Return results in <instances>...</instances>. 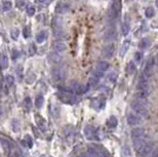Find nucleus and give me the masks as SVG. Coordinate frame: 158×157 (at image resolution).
Instances as JSON below:
<instances>
[{
  "instance_id": "1",
  "label": "nucleus",
  "mask_w": 158,
  "mask_h": 157,
  "mask_svg": "<svg viewBox=\"0 0 158 157\" xmlns=\"http://www.w3.org/2000/svg\"><path fill=\"white\" fill-rule=\"evenodd\" d=\"M121 10V1L120 0H114L111 5V8L108 13V17L110 20H116L118 18Z\"/></svg>"
},
{
  "instance_id": "2",
  "label": "nucleus",
  "mask_w": 158,
  "mask_h": 157,
  "mask_svg": "<svg viewBox=\"0 0 158 157\" xmlns=\"http://www.w3.org/2000/svg\"><path fill=\"white\" fill-rule=\"evenodd\" d=\"M131 109L134 110L136 114H138L141 117H146L148 115V110L146 109L145 105L137 100L131 102Z\"/></svg>"
},
{
  "instance_id": "3",
  "label": "nucleus",
  "mask_w": 158,
  "mask_h": 157,
  "mask_svg": "<svg viewBox=\"0 0 158 157\" xmlns=\"http://www.w3.org/2000/svg\"><path fill=\"white\" fill-rule=\"evenodd\" d=\"M149 89H150V85H149V82H148V78L143 74V75L139 78L138 91H144V92H146V94H149Z\"/></svg>"
},
{
  "instance_id": "4",
  "label": "nucleus",
  "mask_w": 158,
  "mask_h": 157,
  "mask_svg": "<svg viewBox=\"0 0 158 157\" xmlns=\"http://www.w3.org/2000/svg\"><path fill=\"white\" fill-rule=\"evenodd\" d=\"M154 151V144H153L152 141H149L145 146H143L139 150V153H140L141 156L143 157H149L151 155V153Z\"/></svg>"
},
{
  "instance_id": "5",
  "label": "nucleus",
  "mask_w": 158,
  "mask_h": 157,
  "mask_svg": "<svg viewBox=\"0 0 158 157\" xmlns=\"http://www.w3.org/2000/svg\"><path fill=\"white\" fill-rule=\"evenodd\" d=\"M87 89L88 86H84V85H82L77 81H73L71 84V91L75 94H83L87 91Z\"/></svg>"
},
{
  "instance_id": "6",
  "label": "nucleus",
  "mask_w": 158,
  "mask_h": 157,
  "mask_svg": "<svg viewBox=\"0 0 158 157\" xmlns=\"http://www.w3.org/2000/svg\"><path fill=\"white\" fill-rule=\"evenodd\" d=\"M52 77L55 81H62L66 77V71L64 67H57L52 70Z\"/></svg>"
},
{
  "instance_id": "7",
  "label": "nucleus",
  "mask_w": 158,
  "mask_h": 157,
  "mask_svg": "<svg viewBox=\"0 0 158 157\" xmlns=\"http://www.w3.org/2000/svg\"><path fill=\"white\" fill-rule=\"evenodd\" d=\"M84 135L86 137L87 140L92 141V140H99L97 139V129L94 128L92 125H86L84 128Z\"/></svg>"
},
{
  "instance_id": "8",
  "label": "nucleus",
  "mask_w": 158,
  "mask_h": 157,
  "mask_svg": "<svg viewBox=\"0 0 158 157\" xmlns=\"http://www.w3.org/2000/svg\"><path fill=\"white\" fill-rule=\"evenodd\" d=\"M154 66H155V60L154 57H150L149 61L147 62L145 67V70H144V75L147 78L151 77L154 73Z\"/></svg>"
},
{
  "instance_id": "9",
  "label": "nucleus",
  "mask_w": 158,
  "mask_h": 157,
  "mask_svg": "<svg viewBox=\"0 0 158 157\" xmlns=\"http://www.w3.org/2000/svg\"><path fill=\"white\" fill-rule=\"evenodd\" d=\"M58 97H59V99L62 102L67 103V104H73V103H75V101H76L73 94H69V92H66V91H60L59 94H58Z\"/></svg>"
},
{
  "instance_id": "10",
  "label": "nucleus",
  "mask_w": 158,
  "mask_h": 157,
  "mask_svg": "<svg viewBox=\"0 0 158 157\" xmlns=\"http://www.w3.org/2000/svg\"><path fill=\"white\" fill-rule=\"evenodd\" d=\"M114 52H115V46L114 44L110 43V44H107L104 46L103 50H102V55H103L105 59H110V57H112V55H114Z\"/></svg>"
},
{
  "instance_id": "11",
  "label": "nucleus",
  "mask_w": 158,
  "mask_h": 157,
  "mask_svg": "<svg viewBox=\"0 0 158 157\" xmlns=\"http://www.w3.org/2000/svg\"><path fill=\"white\" fill-rule=\"evenodd\" d=\"M149 141H150V139L148 138L146 135L144 136V137L134 139V148H136L137 151H139V150H140L143 146H145Z\"/></svg>"
},
{
  "instance_id": "12",
  "label": "nucleus",
  "mask_w": 158,
  "mask_h": 157,
  "mask_svg": "<svg viewBox=\"0 0 158 157\" xmlns=\"http://www.w3.org/2000/svg\"><path fill=\"white\" fill-rule=\"evenodd\" d=\"M71 5L68 3V2H63L60 1L59 3L55 6V13H66L70 10Z\"/></svg>"
},
{
  "instance_id": "13",
  "label": "nucleus",
  "mask_w": 158,
  "mask_h": 157,
  "mask_svg": "<svg viewBox=\"0 0 158 157\" xmlns=\"http://www.w3.org/2000/svg\"><path fill=\"white\" fill-rule=\"evenodd\" d=\"M62 55L60 52H50L49 55H48L47 57V60L48 62H49L50 64H53V65H57V64H60L62 62Z\"/></svg>"
},
{
  "instance_id": "14",
  "label": "nucleus",
  "mask_w": 158,
  "mask_h": 157,
  "mask_svg": "<svg viewBox=\"0 0 158 157\" xmlns=\"http://www.w3.org/2000/svg\"><path fill=\"white\" fill-rule=\"evenodd\" d=\"M116 37H117V32H116V29H114V28H111V29H108L106 31L104 38H105L106 41H113Z\"/></svg>"
},
{
  "instance_id": "15",
  "label": "nucleus",
  "mask_w": 158,
  "mask_h": 157,
  "mask_svg": "<svg viewBox=\"0 0 158 157\" xmlns=\"http://www.w3.org/2000/svg\"><path fill=\"white\" fill-rule=\"evenodd\" d=\"M127 122H128L129 125H132V126L138 125L141 122V118L134 114H128V116H127Z\"/></svg>"
},
{
  "instance_id": "16",
  "label": "nucleus",
  "mask_w": 158,
  "mask_h": 157,
  "mask_svg": "<svg viewBox=\"0 0 158 157\" xmlns=\"http://www.w3.org/2000/svg\"><path fill=\"white\" fill-rule=\"evenodd\" d=\"M52 49L58 52H64L66 49V45L62 41H55V42H52Z\"/></svg>"
},
{
  "instance_id": "17",
  "label": "nucleus",
  "mask_w": 158,
  "mask_h": 157,
  "mask_svg": "<svg viewBox=\"0 0 158 157\" xmlns=\"http://www.w3.org/2000/svg\"><path fill=\"white\" fill-rule=\"evenodd\" d=\"M104 105H105V101H104L103 99H101V98H96V99H94V100L92 101V106L97 110L103 108Z\"/></svg>"
},
{
  "instance_id": "18",
  "label": "nucleus",
  "mask_w": 158,
  "mask_h": 157,
  "mask_svg": "<svg viewBox=\"0 0 158 157\" xmlns=\"http://www.w3.org/2000/svg\"><path fill=\"white\" fill-rule=\"evenodd\" d=\"M144 136H145V130L142 128H137L131 130V137L134 139H138V138L144 137Z\"/></svg>"
},
{
  "instance_id": "19",
  "label": "nucleus",
  "mask_w": 158,
  "mask_h": 157,
  "mask_svg": "<svg viewBox=\"0 0 158 157\" xmlns=\"http://www.w3.org/2000/svg\"><path fill=\"white\" fill-rule=\"evenodd\" d=\"M1 146L3 148V150L5 152H10V150L13 149V144L9 142L8 140H5V139H1Z\"/></svg>"
},
{
  "instance_id": "20",
  "label": "nucleus",
  "mask_w": 158,
  "mask_h": 157,
  "mask_svg": "<svg viewBox=\"0 0 158 157\" xmlns=\"http://www.w3.org/2000/svg\"><path fill=\"white\" fill-rule=\"evenodd\" d=\"M129 45H131V41L129 40H125L124 42H123V44L121 45V48H120V52H119L120 57H123V55L126 54V52L129 48Z\"/></svg>"
},
{
  "instance_id": "21",
  "label": "nucleus",
  "mask_w": 158,
  "mask_h": 157,
  "mask_svg": "<svg viewBox=\"0 0 158 157\" xmlns=\"http://www.w3.org/2000/svg\"><path fill=\"white\" fill-rule=\"evenodd\" d=\"M62 26H63V21H62V18H59V17H55V18H53V20H52V28H53V30H55V29H62Z\"/></svg>"
},
{
  "instance_id": "22",
  "label": "nucleus",
  "mask_w": 158,
  "mask_h": 157,
  "mask_svg": "<svg viewBox=\"0 0 158 157\" xmlns=\"http://www.w3.org/2000/svg\"><path fill=\"white\" fill-rule=\"evenodd\" d=\"M97 69L100 71H102V72H105L109 69V63L106 61H101L97 63Z\"/></svg>"
},
{
  "instance_id": "23",
  "label": "nucleus",
  "mask_w": 158,
  "mask_h": 157,
  "mask_svg": "<svg viewBox=\"0 0 158 157\" xmlns=\"http://www.w3.org/2000/svg\"><path fill=\"white\" fill-rule=\"evenodd\" d=\"M46 37H47V32L42 30V31H40L36 35V41H37V42H39V43H42L43 41L46 39Z\"/></svg>"
},
{
  "instance_id": "24",
  "label": "nucleus",
  "mask_w": 158,
  "mask_h": 157,
  "mask_svg": "<svg viewBox=\"0 0 158 157\" xmlns=\"http://www.w3.org/2000/svg\"><path fill=\"white\" fill-rule=\"evenodd\" d=\"M99 80H100V78H97L96 77V76H94V75H92L89 77V79H88V88L89 87H95L96 85L99 83Z\"/></svg>"
},
{
  "instance_id": "25",
  "label": "nucleus",
  "mask_w": 158,
  "mask_h": 157,
  "mask_svg": "<svg viewBox=\"0 0 158 157\" xmlns=\"http://www.w3.org/2000/svg\"><path fill=\"white\" fill-rule=\"evenodd\" d=\"M107 126L110 128H114L117 126V118L115 116H111L107 121Z\"/></svg>"
},
{
  "instance_id": "26",
  "label": "nucleus",
  "mask_w": 158,
  "mask_h": 157,
  "mask_svg": "<svg viewBox=\"0 0 158 157\" xmlns=\"http://www.w3.org/2000/svg\"><path fill=\"white\" fill-rule=\"evenodd\" d=\"M35 120L37 122V125H38V128L40 129H42V130H44V129H45V123H44V119L42 118V117L39 116V115H36Z\"/></svg>"
},
{
  "instance_id": "27",
  "label": "nucleus",
  "mask_w": 158,
  "mask_h": 157,
  "mask_svg": "<svg viewBox=\"0 0 158 157\" xmlns=\"http://www.w3.org/2000/svg\"><path fill=\"white\" fill-rule=\"evenodd\" d=\"M0 63H1V67L3 70L6 69L8 67V57L5 55H2L1 57H0Z\"/></svg>"
},
{
  "instance_id": "28",
  "label": "nucleus",
  "mask_w": 158,
  "mask_h": 157,
  "mask_svg": "<svg viewBox=\"0 0 158 157\" xmlns=\"http://www.w3.org/2000/svg\"><path fill=\"white\" fill-rule=\"evenodd\" d=\"M11 7H13V3H11L9 0H5V1L2 2V10L3 11L10 10Z\"/></svg>"
},
{
  "instance_id": "29",
  "label": "nucleus",
  "mask_w": 158,
  "mask_h": 157,
  "mask_svg": "<svg viewBox=\"0 0 158 157\" xmlns=\"http://www.w3.org/2000/svg\"><path fill=\"white\" fill-rule=\"evenodd\" d=\"M149 45H150V40H149V39H148V38H143L140 41L139 47L142 48V49H145V48H147Z\"/></svg>"
},
{
  "instance_id": "30",
  "label": "nucleus",
  "mask_w": 158,
  "mask_h": 157,
  "mask_svg": "<svg viewBox=\"0 0 158 157\" xmlns=\"http://www.w3.org/2000/svg\"><path fill=\"white\" fill-rule=\"evenodd\" d=\"M126 71L127 73L129 74V75H131V74H134L136 72V65H134L132 62H129L128 65H127V68H126Z\"/></svg>"
},
{
  "instance_id": "31",
  "label": "nucleus",
  "mask_w": 158,
  "mask_h": 157,
  "mask_svg": "<svg viewBox=\"0 0 158 157\" xmlns=\"http://www.w3.org/2000/svg\"><path fill=\"white\" fill-rule=\"evenodd\" d=\"M43 103H44V98L42 96H38L36 98V100H35V106L37 108H41L42 107V105H43Z\"/></svg>"
},
{
  "instance_id": "32",
  "label": "nucleus",
  "mask_w": 158,
  "mask_h": 157,
  "mask_svg": "<svg viewBox=\"0 0 158 157\" xmlns=\"http://www.w3.org/2000/svg\"><path fill=\"white\" fill-rule=\"evenodd\" d=\"M4 81H5V84L7 86H11L13 84V82H15V78L11 75H6L5 78H4Z\"/></svg>"
},
{
  "instance_id": "33",
  "label": "nucleus",
  "mask_w": 158,
  "mask_h": 157,
  "mask_svg": "<svg viewBox=\"0 0 158 157\" xmlns=\"http://www.w3.org/2000/svg\"><path fill=\"white\" fill-rule=\"evenodd\" d=\"M131 151L128 147H124L121 150V157H131Z\"/></svg>"
},
{
  "instance_id": "34",
  "label": "nucleus",
  "mask_w": 158,
  "mask_h": 157,
  "mask_svg": "<svg viewBox=\"0 0 158 157\" xmlns=\"http://www.w3.org/2000/svg\"><path fill=\"white\" fill-rule=\"evenodd\" d=\"M53 33H55V37H59V38H62V37H66V33L63 29H55L53 30Z\"/></svg>"
},
{
  "instance_id": "35",
  "label": "nucleus",
  "mask_w": 158,
  "mask_h": 157,
  "mask_svg": "<svg viewBox=\"0 0 158 157\" xmlns=\"http://www.w3.org/2000/svg\"><path fill=\"white\" fill-rule=\"evenodd\" d=\"M145 15H146V17L147 18H153L154 17V15H155V10H154V8L153 7H148L147 9H146V11H145Z\"/></svg>"
},
{
  "instance_id": "36",
  "label": "nucleus",
  "mask_w": 158,
  "mask_h": 157,
  "mask_svg": "<svg viewBox=\"0 0 158 157\" xmlns=\"http://www.w3.org/2000/svg\"><path fill=\"white\" fill-rule=\"evenodd\" d=\"M26 13L29 17H33V15H35V7H34L33 5H28L27 9H26Z\"/></svg>"
},
{
  "instance_id": "37",
  "label": "nucleus",
  "mask_w": 158,
  "mask_h": 157,
  "mask_svg": "<svg viewBox=\"0 0 158 157\" xmlns=\"http://www.w3.org/2000/svg\"><path fill=\"white\" fill-rule=\"evenodd\" d=\"M10 35H11V38H13V40H17V39L18 38V35H20V30L17 29V28L13 29L10 32Z\"/></svg>"
},
{
  "instance_id": "38",
  "label": "nucleus",
  "mask_w": 158,
  "mask_h": 157,
  "mask_svg": "<svg viewBox=\"0 0 158 157\" xmlns=\"http://www.w3.org/2000/svg\"><path fill=\"white\" fill-rule=\"evenodd\" d=\"M30 35H31V29L29 26H25L24 30H23V36L24 38H29Z\"/></svg>"
},
{
  "instance_id": "39",
  "label": "nucleus",
  "mask_w": 158,
  "mask_h": 157,
  "mask_svg": "<svg viewBox=\"0 0 158 157\" xmlns=\"http://www.w3.org/2000/svg\"><path fill=\"white\" fill-rule=\"evenodd\" d=\"M36 45L34 44V43H31V44L29 45V48H28V52H29V55H34L36 54Z\"/></svg>"
},
{
  "instance_id": "40",
  "label": "nucleus",
  "mask_w": 158,
  "mask_h": 157,
  "mask_svg": "<svg viewBox=\"0 0 158 157\" xmlns=\"http://www.w3.org/2000/svg\"><path fill=\"white\" fill-rule=\"evenodd\" d=\"M121 30H122L123 35H127V34H128V32H129V25L127 24V23H123L122 27H121Z\"/></svg>"
},
{
  "instance_id": "41",
  "label": "nucleus",
  "mask_w": 158,
  "mask_h": 157,
  "mask_svg": "<svg viewBox=\"0 0 158 157\" xmlns=\"http://www.w3.org/2000/svg\"><path fill=\"white\" fill-rule=\"evenodd\" d=\"M53 1V0H37V2H38L39 5L41 6H47L49 5L50 3Z\"/></svg>"
},
{
  "instance_id": "42",
  "label": "nucleus",
  "mask_w": 158,
  "mask_h": 157,
  "mask_svg": "<svg viewBox=\"0 0 158 157\" xmlns=\"http://www.w3.org/2000/svg\"><path fill=\"white\" fill-rule=\"evenodd\" d=\"M107 78H108V79L110 80L111 82H115L116 81V78H117V74H116L115 72H111L110 74H108Z\"/></svg>"
},
{
  "instance_id": "43",
  "label": "nucleus",
  "mask_w": 158,
  "mask_h": 157,
  "mask_svg": "<svg viewBox=\"0 0 158 157\" xmlns=\"http://www.w3.org/2000/svg\"><path fill=\"white\" fill-rule=\"evenodd\" d=\"M10 157H21V151L18 148H17V149H13V152H11L10 154Z\"/></svg>"
},
{
  "instance_id": "44",
  "label": "nucleus",
  "mask_w": 158,
  "mask_h": 157,
  "mask_svg": "<svg viewBox=\"0 0 158 157\" xmlns=\"http://www.w3.org/2000/svg\"><path fill=\"white\" fill-rule=\"evenodd\" d=\"M25 142L28 144V146H29V148H31L32 147V145H33V141H32V138L30 137V136H26L25 137Z\"/></svg>"
},
{
  "instance_id": "45",
  "label": "nucleus",
  "mask_w": 158,
  "mask_h": 157,
  "mask_svg": "<svg viewBox=\"0 0 158 157\" xmlns=\"http://www.w3.org/2000/svg\"><path fill=\"white\" fill-rule=\"evenodd\" d=\"M18 57H20V52L17 50V49H13V52H11V59L17 60Z\"/></svg>"
},
{
  "instance_id": "46",
  "label": "nucleus",
  "mask_w": 158,
  "mask_h": 157,
  "mask_svg": "<svg viewBox=\"0 0 158 157\" xmlns=\"http://www.w3.org/2000/svg\"><path fill=\"white\" fill-rule=\"evenodd\" d=\"M142 57H143V54L140 52H136V55H134V60H136V62H138V63H140Z\"/></svg>"
},
{
  "instance_id": "47",
  "label": "nucleus",
  "mask_w": 158,
  "mask_h": 157,
  "mask_svg": "<svg viewBox=\"0 0 158 157\" xmlns=\"http://www.w3.org/2000/svg\"><path fill=\"white\" fill-rule=\"evenodd\" d=\"M92 75L94 76H96V77L97 78H101V77H103V75H104V72H102V71H100V70H97L96 71H94V73H92Z\"/></svg>"
},
{
  "instance_id": "48",
  "label": "nucleus",
  "mask_w": 158,
  "mask_h": 157,
  "mask_svg": "<svg viewBox=\"0 0 158 157\" xmlns=\"http://www.w3.org/2000/svg\"><path fill=\"white\" fill-rule=\"evenodd\" d=\"M25 3H26L25 0H16V4H17V6L18 8H22L23 6L25 5Z\"/></svg>"
},
{
  "instance_id": "49",
  "label": "nucleus",
  "mask_w": 158,
  "mask_h": 157,
  "mask_svg": "<svg viewBox=\"0 0 158 157\" xmlns=\"http://www.w3.org/2000/svg\"><path fill=\"white\" fill-rule=\"evenodd\" d=\"M43 18H44V15H39L38 17H37V18H38V21H43Z\"/></svg>"
},
{
  "instance_id": "50",
  "label": "nucleus",
  "mask_w": 158,
  "mask_h": 157,
  "mask_svg": "<svg viewBox=\"0 0 158 157\" xmlns=\"http://www.w3.org/2000/svg\"><path fill=\"white\" fill-rule=\"evenodd\" d=\"M155 3H156V6L158 7V0H156V1H155Z\"/></svg>"
},
{
  "instance_id": "51",
  "label": "nucleus",
  "mask_w": 158,
  "mask_h": 157,
  "mask_svg": "<svg viewBox=\"0 0 158 157\" xmlns=\"http://www.w3.org/2000/svg\"><path fill=\"white\" fill-rule=\"evenodd\" d=\"M157 61H158V55H157Z\"/></svg>"
}]
</instances>
